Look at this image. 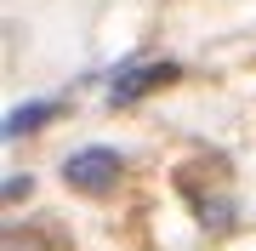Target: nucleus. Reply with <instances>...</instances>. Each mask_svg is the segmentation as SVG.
Wrapping results in <instances>:
<instances>
[{
	"mask_svg": "<svg viewBox=\"0 0 256 251\" xmlns=\"http://www.w3.org/2000/svg\"><path fill=\"white\" fill-rule=\"evenodd\" d=\"M120 171H126V160H120L114 149H80V154H68V166H63V177L80 194H108V188L120 183Z\"/></svg>",
	"mask_w": 256,
	"mask_h": 251,
	"instance_id": "obj_1",
	"label": "nucleus"
},
{
	"mask_svg": "<svg viewBox=\"0 0 256 251\" xmlns=\"http://www.w3.org/2000/svg\"><path fill=\"white\" fill-rule=\"evenodd\" d=\"M182 69L165 57V63H142V69H126V75L114 80V109H126V103H137V97H148V92H160V86H171Z\"/></svg>",
	"mask_w": 256,
	"mask_h": 251,
	"instance_id": "obj_2",
	"label": "nucleus"
},
{
	"mask_svg": "<svg viewBox=\"0 0 256 251\" xmlns=\"http://www.w3.org/2000/svg\"><path fill=\"white\" fill-rule=\"evenodd\" d=\"M52 114H57V103H34V109H18V114H12V120H6V137H23V131L46 126Z\"/></svg>",
	"mask_w": 256,
	"mask_h": 251,
	"instance_id": "obj_3",
	"label": "nucleus"
},
{
	"mask_svg": "<svg viewBox=\"0 0 256 251\" xmlns=\"http://www.w3.org/2000/svg\"><path fill=\"white\" fill-rule=\"evenodd\" d=\"M28 188H34V177H6V200H23Z\"/></svg>",
	"mask_w": 256,
	"mask_h": 251,
	"instance_id": "obj_4",
	"label": "nucleus"
}]
</instances>
